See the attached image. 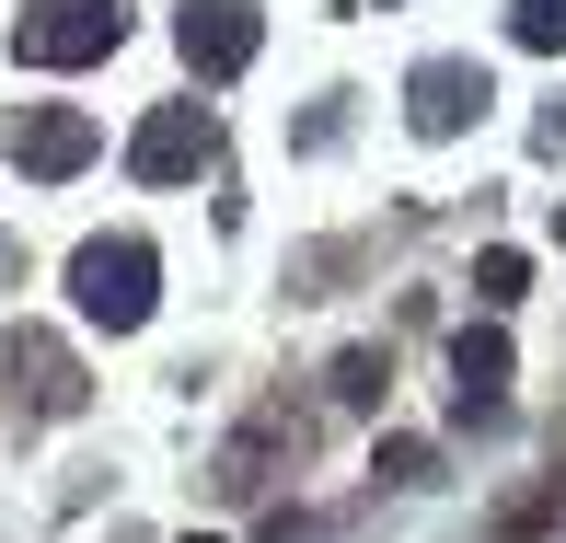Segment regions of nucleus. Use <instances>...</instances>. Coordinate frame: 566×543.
Returning a JSON list of instances; mask_svg holds the SVG:
<instances>
[{"instance_id":"f03ea898","label":"nucleus","mask_w":566,"mask_h":543,"mask_svg":"<svg viewBox=\"0 0 566 543\" xmlns=\"http://www.w3.org/2000/svg\"><path fill=\"white\" fill-rule=\"evenodd\" d=\"M116 35H127V0H35V12L12 23V59L23 70H82V59H105Z\"/></svg>"},{"instance_id":"f257e3e1","label":"nucleus","mask_w":566,"mask_h":543,"mask_svg":"<svg viewBox=\"0 0 566 543\" xmlns=\"http://www.w3.org/2000/svg\"><path fill=\"white\" fill-rule=\"evenodd\" d=\"M150 290H163V254H150L139 231H105V243H82V254H70V301H82L105 335L150 324Z\"/></svg>"},{"instance_id":"39448f33","label":"nucleus","mask_w":566,"mask_h":543,"mask_svg":"<svg viewBox=\"0 0 566 543\" xmlns=\"http://www.w3.org/2000/svg\"><path fill=\"white\" fill-rule=\"evenodd\" d=\"M174 46H186V70H197V82H231V70L266 46V23H254V0H186Z\"/></svg>"},{"instance_id":"f8f14e48","label":"nucleus","mask_w":566,"mask_h":543,"mask_svg":"<svg viewBox=\"0 0 566 543\" xmlns=\"http://www.w3.org/2000/svg\"><path fill=\"white\" fill-rule=\"evenodd\" d=\"M381 474H394V485H428V474H440V451H428V439H381Z\"/></svg>"},{"instance_id":"4468645a","label":"nucleus","mask_w":566,"mask_h":543,"mask_svg":"<svg viewBox=\"0 0 566 543\" xmlns=\"http://www.w3.org/2000/svg\"><path fill=\"white\" fill-rule=\"evenodd\" d=\"M555 231H566V209H555Z\"/></svg>"},{"instance_id":"ddd939ff","label":"nucleus","mask_w":566,"mask_h":543,"mask_svg":"<svg viewBox=\"0 0 566 543\" xmlns=\"http://www.w3.org/2000/svg\"><path fill=\"white\" fill-rule=\"evenodd\" d=\"M186 543H209V532H186Z\"/></svg>"},{"instance_id":"423d86ee","label":"nucleus","mask_w":566,"mask_h":543,"mask_svg":"<svg viewBox=\"0 0 566 543\" xmlns=\"http://www.w3.org/2000/svg\"><path fill=\"white\" fill-rule=\"evenodd\" d=\"M497 105V82H485L474 59H428L417 82H405V116H417V139H451V127H474Z\"/></svg>"},{"instance_id":"9d476101","label":"nucleus","mask_w":566,"mask_h":543,"mask_svg":"<svg viewBox=\"0 0 566 543\" xmlns=\"http://www.w3.org/2000/svg\"><path fill=\"white\" fill-rule=\"evenodd\" d=\"M509 35H521V46H544V59H555V46H566V0H521V12H509Z\"/></svg>"},{"instance_id":"0eeeda50","label":"nucleus","mask_w":566,"mask_h":543,"mask_svg":"<svg viewBox=\"0 0 566 543\" xmlns=\"http://www.w3.org/2000/svg\"><path fill=\"white\" fill-rule=\"evenodd\" d=\"M12 163L35 174V186L82 174V163H93V116H82V105H23V116H12Z\"/></svg>"},{"instance_id":"6e6552de","label":"nucleus","mask_w":566,"mask_h":543,"mask_svg":"<svg viewBox=\"0 0 566 543\" xmlns=\"http://www.w3.org/2000/svg\"><path fill=\"white\" fill-rule=\"evenodd\" d=\"M451 394H462V417H497V394H509V335L497 324L451 335Z\"/></svg>"},{"instance_id":"20e7f679","label":"nucleus","mask_w":566,"mask_h":543,"mask_svg":"<svg viewBox=\"0 0 566 543\" xmlns=\"http://www.w3.org/2000/svg\"><path fill=\"white\" fill-rule=\"evenodd\" d=\"M209 150H220L209 105H150L139 139H127V174H139V186H186V174H209Z\"/></svg>"},{"instance_id":"7ed1b4c3","label":"nucleus","mask_w":566,"mask_h":543,"mask_svg":"<svg viewBox=\"0 0 566 543\" xmlns=\"http://www.w3.org/2000/svg\"><path fill=\"white\" fill-rule=\"evenodd\" d=\"M0 394H12L23 417H70V405H82V358H70L59 335L12 324V335H0Z\"/></svg>"},{"instance_id":"9b49d317","label":"nucleus","mask_w":566,"mask_h":543,"mask_svg":"<svg viewBox=\"0 0 566 543\" xmlns=\"http://www.w3.org/2000/svg\"><path fill=\"white\" fill-rule=\"evenodd\" d=\"M336 405H381V358H370V347L336 358Z\"/></svg>"},{"instance_id":"1a4fd4ad","label":"nucleus","mask_w":566,"mask_h":543,"mask_svg":"<svg viewBox=\"0 0 566 543\" xmlns=\"http://www.w3.org/2000/svg\"><path fill=\"white\" fill-rule=\"evenodd\" d=\"M521 290H532V254L485 243V254H474V301H485V313H509V301H521Z\"/></svg>"}]
</instances>
